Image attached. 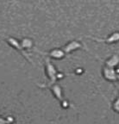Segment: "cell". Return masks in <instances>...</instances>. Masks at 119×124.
Instances as JSON below:
<instances>
[{
	"mask_svg": "<svg viewBox=\"0 0 119 124\" xmlns=\"http://www.w3.org/2000/svg\"><path fill=\"white\" fill-rule=\"evenodd\" d=\"M114 109H115L117 112L119 113V97L117 98V100L114 103Z\"/></svg>",
	"mask_w": 119,
	"mask_h": 124,
	"instance_id": "9c48e42d",
	"label": "cell"
},
{
	"mask_svg": "<svg viewBox=\"0 0 119 124\" xmlns=\"http://www.w3.org/2000/svg\"><path fill=\"white\" fill-rule=\"evenodd\" d=\"M53 90L54 91H55V95L57 96V97L60 99H61V88L59 87V86H57V85H55V87H53Z\"/></svg>",
	"mask_w": 119,
	"mask_h": 124,
	"instance_id": "ba28073f",
	"label": "cell"
},
{
	"mask_svg": "<svg viewBox=\"0 0 119 124\" xmlns=\"http://www.w3.org/2000/svg\"><path fill=\"white\" fill-rule=\"evenodd\" d=\"M119 63V57L117 55H114L111 60H107V66L108 67H111V68H113L114 66H116L117 64Z\"/></svg>",
	"mask_w": 119,
	"mask_h": 124,
	"instance_id": "5b68a950",
	"label": "cell"
},
{
	"mask_svg": "<svg viewBox=\"0 0 119 124\" xmlns=\"http://www.w3.org/2000/svg\"><path fill=\"white\" fill-rule=\"evenodd\" d=\"M103 75H104V77L108 80H111V81H114L117 78H118V76L116 74V72L114 71V69L111 67L104 68V70H103Z\"/></svg>",
	"mask_w": 119,
	"mask_h": 124,
	"instance_id": "6da1fadb",
	"label": "cell"
},
{
	"mask_svg": "<svg viewBox=\"0 0 119 124\" xmlns=\"http://www.w3.org/2000/svg\"><path fill=\"white\" fill-rule=\"evenodd\" d=\"M97 40V39H96ZM97 41H105L107 43H112V42H116V41H119V33H114L109 37L106 40H97Z\"/></svg>",
	"mask_w": 119,
	"mask_h": 124,
	"instance_id": "277c9868",
	"label": "cell"
},
{
	"mask_svg": "<svg viewBox=\"0 0 119 124\" xmlns=\"http://www.w3.org/2000/svg\"><path fill=\"white\" fill-rule=\"evenodd\" d=\"M8 41H9V43L11 45V46H15V47H16V49L19 50L20 52H23V51H24V47L22 46V45H20L19 43H18V41H16V40H15V39H13V38H9Z\"/></svg>",
	"mask_w": 119,
	"mask_h": 124,
	"instance_id": "8992f818",
	"label": "cell"
},
{
	"mask_svg": "<svg viewBox=\"0 0 119 124\" xmlns=\"http://www.w3.org/2000/svg\"><path fill=\"white\" fill-rule=\"evenodd\" d=\"M47 68H48V73L49 77L51 78V84H54L55 81V75H56V70L55 69L52 65L49 63V60H47Z\"/></svg>",
	"mask_w": 119,
	"mask_h": 124,
	"instance_id": "7a4b0ae2",
	"label": "cell"
},
{
	"mask_svg": "<svg viewBox=\"0 0 119 124\" xmlns=\"http://www.w3.org/2000/svg\"><path fill=\"white\" fill-rule=\"evenodd\" d=\"M79 47H81V44H80V43H79L78 41H74L70 42L68 45H66V46H65L64 52L65 53H70L71 51L75 50V49L79 48Z\"/></svg>",
	"mask_w": 119,
	"mask_h": 124,
	"instance_id": "3957f363",
	"label": "cell"
},
{
	"mask_svg": "<svg viewBox=\"0 0 119 124\" xmlns=\"http://www.w3.org/2000/svg\"><path fill=\"white\" fill-rule=\"evenodd\" d=\"M50 54L53 57H55V58L60 59L64 56V52H63L62 50H60V49H55V50L52 51V52L50 53Z\"/></svg>",
	"mask_w": 119,
	"mask_h": 124,
	"instance_id": "52a82bcc",
	"label": "cell"
}]
</instances>
